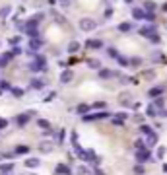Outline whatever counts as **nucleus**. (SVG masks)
Segmentation results:
<instances>
[{
	"label": "nucleus",
	"instance_id": "obj_22",
	"mask_svg": "<svg viewBox=\"0 0 167 175\" xmlns=\"http://www.w3.org/2000/svg\"><path fill=\"white\" fill-rule=\"evenodd\" d=\"M140 132H142L144 136H150V134H152V126H148V125H142V126H140Z\"/></svg>",
	"mask_w": 167,
	"mask_h": 175
},
{
	"label": "nucleus",
	"instance_id": "obj_24",
	"mask_svg": "<svg viewBox=\"0 0 167 175\" xmlns=\"http://www.w3.org/2000/svg\"><path fill=\"white\" fill-rule=\"evenodd\" d=\"M12 169H14L12 163H2V166H0V171H2V173H10Z\"/></svg>",
	"mask_w": 167,
	"mask_h": 175
},
{
	"label": "nucleus",
	"instance_id": "obj_48",
	"mask_svg": "<svg viewBox=\"0 0 167 175\" xmlns=\"http://www.w3.org/2000/svg\"><path fill=\"white\" fill-rule=\"evenodd\" d=\"M95 175H105V173H103L101 169H95Z\"/></svg>",
	"mask_w": 167,
	"mask_h": 175
},
{
	"label": "nucleus",
	"instance_id": "obj_7",
	"mask_svg": "<svg viewBox=\"0 0 167 175\" xmlns=\"http://www.w3.org/2000/svg\"><path fill=\"white\" fill-rule=\"evenodd\" d=\"M105 117H109L107 111H101V113H93V115H86L84 119L86 121H97V119H105Z\"/></svg>",
	"mask_w": 167,
	"mask_h": 175
},
{
	"label": "nucleus",
	"instance_id": "obj_5",
	"mask_svg": "<svg viewBox=\"0 0 167 175\" xmlns=\"http://www.w3.org/2000/svg\"><path fill=\"white\" fill-rule=\"evenodd\" d=\"M140 35H142V37H148V39H152V37L155 35V27H154V25L142 27V29H140Z\"/></svg>",
	"mask_w": 167,
	"mask_h": 175
},
{
	"label": "nucleus",
	"instance_id": "obj_42",
	"mask_svg": "<svg viewBox=\"0 0 167 175\" xmlns=\"http://www.w3.org/2000/svg\"><path fill=\"white\" fill-rule=\"evenodd\" d=\"M0 88H2V89H12V86H10L8 82H0Z\"/></svg>",
	"mask_w": 167,
	"mask_h": 175
},
{
	"label": "nucleus",
	"instance_id": "obj_38",
	"mask_svg": "<svg viewBox=\"0 0 167 175\" xmlns=\"http://www.w3.org/2000/svg\"><path fill=\"white\" fill-rule=\"evenodd\" d=\"M144 76L148 78V80H154V78H155V72H152V70H148V72H144Z\"/></svg>",
	"mask_w": 167,
	"mask_h": 175
},
{
	"label": "nucleus",
	"instance_id": "obj_21",
	"mask_svg": "<svg viewBox=\"0 0 167 175\" xmlns=\"http://www.w3.org/2000/svg\"><path fill=\"white\" fill-rule=\"evenodd\" d=\"M25 166L27 167H39V160L37 158H29V160H25Z\"/></svg>",
	"mask_w": 167,
	"mask_h": 175
},
{
	"label": "nucleus",
	"instance_id": "obj_3",
	"mask_svg": "<svg viewBox=\"0 0 167 175\" xmlns=\"http://www.w3.org/2000/svg\"><path fill=\"white\" fill-rule=\"evenodd\" d=\"M95 27H97L95 20H91V18H82L80 20V29L82 31H93Z\"/></svg>",
	"mask_w": 167,
	"mask_h": 175
},
{
	"label": "nucleus",
	"instance_id": "obj_19",
	"mask_svg": "<svg viewBox=\"0 0 167 175\" xmlns=\"http://www.w3.org/2000/svg\"><path fill=\"white\" fill-rule=\"evenodd\" d=\"M155 142H158V136L154 134H150V136H146V146H155Z\"/></svg>",
	"mask_w": 167,
	"mask_h": 175
},
{
	"label": "nucleus",
	"instance_id": "obj_12",
	"mask_svg": "<svg viewBox=\"0 0 167 175\" xmlns=\"http://www.w3.org/2000/svg\"><path fill=\"white\" fill-rule=\"evenodd\" d=\"M132 18L134 20H146V12L140 8H132Z\"/></svg>",
	"mask_w": 167,
	"mask_h": 175
},
{
	"label": "nucleus",
	"instance_id": "obj_39",
	"mask_svg": "<svg viewBox=\"0 0 167 175\" xmlns=\"http://www.w3.org/2000/svg\"><path fill=\"white\" fill-rule=\"evenodd\" d=\"M146 22H155V16L152 12H148V14H146Z\"/></svg>",
	"mask_w": 167,
	"mask_h": 175
},
{
	"label": "nucleus",
	"instance_id": "obj_36",
	"mask_svg": "<svg viewBox=\"0 0 167 175\" xmlns=\"http://www.w3.org/2000/svg\"><path fill=\"white\" fill-rule=\"evenodd\" d=\"M109 57H113V58H119V53H117V49H115V47H111V49H109Z\"/></svg>",
	"mask_w": 167,
	"mask_h": 175
},
{
	"label": "nucleus",
	"instance_id": "obj_6",
	"mask_svg": "<svg viewBox=\"0 0 167 175\" xmlns=\"http://www.w3.org/2000/svg\"><path fill=\"white\" fill-rule=\"evenodd\" d=\"M29 117H31L29 111H27V113H23V115H18V117H16V123H18V126H25V125H27V121H29Z\"/></svg>",
	"mask_w": 167,
	"mask_h": 175
},
{
	"label": "nucleus",
	"instance_id": "obj_31",
	"mask_svg": "<svg viewBox=\"0 0 167 175\" xmlns=\"http://www.w3.org/2000/svg\"><path fill=\"white\" fill-rule=\"evenodd\" d=\"M27 152H29L27 146H18V148H16V154H27Z\"/></svg>",
	"mask_w": 167,
	"mask_h": 175
},
{
	"label": "nucleus",
	"instance_id": "obj_27",
	"mask_svg": "<svg viewBox=\"0 0 167 175\" xmlns=\"http://www.w3.org/2000/svg\"><path fill=\"white\" fill-rule=\"evenodd\" d=\"M10 12H12V10H10V6H4V8H0V18H8V16H10Z\"/></svg>",
	"mask_w": 167,
	"mask_h": 175
},
{
	"label": "nucleus",
	"instance_id": "obj_11",
	"mask_svg": "<svg viewBox=\"0 0 167 175\" xmlns=\"http://www.w3.org/2000/svg\"><path fill=\"white\" fill-rule=\"evenodd\" d=\"M41 45H43V39H39V37H35V39L29 41V49H31V51H37Z\"/></svg>",
	"mask_w": 167,
	"mask_h": 175
},
{
	"label": "nucleus",
	"instance_id": "obj_1",
	"mask_svg": "<svg viewBox=\"0 0 167 175\" xmlns=\"http://www.w3.org/2000/svg\"><path fill=\"white\" fill-rule=\"evenodd\" d=\"M47 64V60H45V57H35V60H31V64H29V70L31 72H41V70H45V66Z\"/></svg>",
	"mask_w": 167,
	"mask_h": 175
},
{
	"label": "nucleus",
	"instance_id": "obj_20",
	"mask_svg": "<svg viewBox=\"0 0 167 175\" xmlns=\"http://www.w3.org/2000/svg\"><path fill=\"white\" fill-rule=\"evenodd\" d=\"M37 126H41L43 130H51V123H49V121H45V119H39L37 121Z\"/></svg>",
	"mask_w": 167,
	"mask_h": 175
},
{
	"label": "nucleus",
	"instance_id": "obj_32",
	"mask_svg": "<svg viewBox=\"0 0 167 175\" xmlns=\"http://www.w3.org/2000/svg\"><path fill=\"white\" fill-rule=\"evenodd\" d=\"M134 146H136V150H146L144 140H136V142H134Z\"/></svg>",
	"mask_w": 167,
	"mask_h": 175
},
{
	"label": "nucleus",
	"instance_id": "obj_26",
	"mask_svg": "<svg viewBox=\"0 0 167 175\" xmlns=\"http://www.w3.org/2000/svg\"><path fill=\"white\" fill-rule=\"evenodd\" d=\"M78 113H80V115H84V117H86V113H87V111H90V105H78Z\"/></svg>",
	"mask_w": 167,
	"mask_h": 175
},
{
	"label": "nucleus",
	"instance_id": "obj_43",
	"mask_svg": "<svg viewBox=\"0 0 167 175\" xmlns=\"http://www.w3.org/2000/svg\"><path fill=\"white\" fill-rule=\"evenodd\" d=\"M93 107H95V109H103V107H105V103H103V101H97V103H93Z\"/></svg>",
	"mask_w": 167,
	"mask_h": 175
},
{
	"label": "nucleus",
	"instance_id": "obj_16",
	"mask_svg": "<svg viewBox=\"0 0 167 175\" xmlns=\"http://www.w3.org/2000/svg\"><path fill=\"white\" fill-rule=\"evenodd\" d=\"M70 80H72V72H70V70H64V72L60 74V82H62V84H68Z\"/></svg>",
	"mask_w": 167,
	"mask_h": 175
},
{
	"label": "nucleus",
	"instance_id": "obj_29",
	"mask_svg": "<svg viewBox=\"0 0 167 175\" xmlns=\"http://www.w3.org/2000/svg\"><path fill=\"white\" fill-rule=\"evenodd\" d=\"M87 64H90L91 68H99V66H101V62H99L97 58H90V60H87Z\"/></svg>",
	"mask_w": 167,
	"mask_h": 175
},
{
	"label": "nucleus",
	"instance_id": "obj_49",
	"mask_svg": "<svg viewBox=\"0 0 167 175\" xmlns=\"http://www.w3.org/2000/svg\"><path fill=\"white\" fill-rule=\"evenodd\" d=\"M124 2H126V4H132V0H124Z\"/></svg>",
	"mask_w": 167,
	"mask_h": 175
},
{
	"label": "nucleus",
	"instance_id": "obj_37",
	"mask_svg": "<svg viewBox=\"0 0 167 175\" xmlns=\"http://www.w3.org/2000/svg\"><path fill=\"white\" fill-rule=\"evenodd\" d=\"M144 8L148 10V12H152V10L155 8V4H154V2H146V4H144Z\"/></svg>",
	"mask_w": 167,
	"mask_h": 175
},
{
	"label": "nucleus",
	"instance_id": "obj_47",
	"mask_svg": "<svg viewBox=\"0 0 167 175\" xmlns=\"http://www.w3.org/2000/svg\"><path fill=\"white\" fill-rule=\"evenodd\" d=\"M117 119H121V121H124V119H126V113H119V115H117Z\"/></svg>",
	"mask_w": 167,
	"mask_h": 175
},
{
	"label": "nucleus",
	"instance_id": "obj_17",
	"mask_svg": "<svg viewBox=\"0 0 167 175\" xmlns=\"http://www.w3.org/2000/svg\"><path fill=\"white\" fill-rule=\"evenodd\" d=\"M99 76L101 78H115V76H119V72H111V70H99Z\"/></svg>",
	"mask_w": 167,
	"mask_h": 175
},
{
	"label": "nucleus",
	"instance_id": "obj_10",
	"mask_svg": "<svg viewBox=\"0 0 167 175\" xmlns=\"http://www.w3.org/2000/svg\"><path fill=\"white\" fill-rule=\"evenodd\" d=\"M31 88H33V89H43L45 88V80H41V78H33V80H31Z\"/></svg>",
	"mask_w": 167,
	"mask_h": 175
},
{
	"label": "nucleus",
	"instance_id": "obj_40",
	"mask_svg": "<svg viewBox=\"0 0 167 175\" xmlns=\"http://www.w3.org/2000/svg\"><path fill=\"white\" fill-rule=\"evenodd\" d=\"M16 55H22V47H14L12 49V57H16Z\"/></svg>",
	"mask_w": 167,
	"mask_h": 175
},
{
	"label": "nucleus",
	"instance_id": "obj_13",
	"mask_svg": "<svg viewBox=\"0 0 167 175\" xmlns=\"http://www.w3.org/2000/svg\"><path fill=\"white\" fill-rule=\"evenodd\" d=\"M146 115H148V117H155V115H159V109L155 107V105H148V107H146Z\"/></svg>",
	"mask_w": 167,
	"mask_h": 175
},
{
	"label": "nucleus",
	"instance_id": "obj_23",
	"mask_svg": "<svg viewBox=\"0 0 167 175\" xmlns=\"http://www.w3.org/2000/svg\"><path fill=\"white\" fill-rule=\"evenodd\" d=\"M78 49H80V43H78V41H72L68 45V53H78Z\"/></svg>",
	"mask_w": 167,
	"mask_h": 175
},
{
	"label": "nucleus",
	"instance_id": "obj_33",
	"mask_svg": "<svg viewBox=\"0 0 167 175\" xmlns=\"http://www.w3.org/2000/svg\"><path fill=\"white\" fill-rule=\"evenodd\" d=\"M12 93L16 95V97H22V95H23V89H20V88H12Z\"/></svg>",
	"mask_w": 167,
	"mask_h": 175
},
{
	"label": "nucleus",
	"instance_id": "obj_9",
	"mask_svg": "<svg viewBox=\"0 0 167 175\" xmlns=\"http://www.w3.org/2000/svg\"><path fill=\"white\" fill-rule=\"evenodd\" d=\"M86 45L90 47V49H101V47H103V41H101V39H90Z\"/></svg>",
	"mask_w": 167,
	"mask_h": 175
},
{
	"label": "nucleus",
	"instance_id": "obj_25",
	"mask_svg": "<svg viewBox=\"0 0 167 175\" xmlns=\"http://www.w3.org/2000/svg\"><path fill=\"white\" fill-rule=\"evenodd\" d=\"M130 29H132V25H130L128 22H124V24L119 25V31H123V33H126V31H130Z\"/></svg>",
	"mask_w": 167,
	"mask_h": 175
},
{
	"label": "nucleus",
	"instance_id": "obj_50",
	"mask_svg": "<svg viewBox=\"0 0 167 175\" xmlns=\"http://www.w3.org/2000/svg\"><path fill=\"white\" fill-rule=\"evenodd\" d=\"M163 10H165V12H167V4H165V6H163Z\"/></svg>",
	"mask_w": 167,
	"mask_h": 175
},
{
	"label": "nucleus",
	"instance_id": "obj_14",
	"mask_svg": "<svg viewBox=\"0 0 167 175\" xmlns=\"http://www.w3.org/2000/svg\"><path fill=\"white\" fill-rule=\"evenodd\" d=\"M56 173L59 175H70V167L64 166V163H60V166H56Z\"/></svg>",
	"mask_w": 167,
	"mask_h": 175
},
{
	"label": "nucleus",
	"instance_id": "obj_30",
	"mask_svg": "<svg viewBox=\"0 0 167 175\" xmlns=\"http://www.w3.org/2000/svg\"><path fill=\"white\" fill-rule=\"evenodd\" d=\"M130 64H132V68H136L142 64V58H138V57H134V58H130Z\"/></svg>",
	"mask_w": 167,
	"mask_h": 175
},
{
	"label": "nucleus",
	"instance_id": "obj_45",
	"mask_svg": "<svg viewBox=\"0 0 167 175\" xmlns=\"http://www.w3.org/2000/svg\"><path fill=\"white\" fill-rule=\"evenodd\" d=\"M8 126V121L6 119H0V129H6Z\"/></svg>",
	"mask_w": 167,
	"mask_h": 175
},
{
	"label": "nucleus",
	"instance_id": "obj_8",
	"mask_svg": "<svg viewBox=\"0 0 167 175\" xmlns=\"http://www.w3.org/2000/svg\"><path fill=\"white\" fill-rule=\"evenodd\" d=\"M51 150H53V142L51 140H43L39 144V152H43V154H49Z\"/></svg>",
	"mask_w": 167,
	"mask_h": 175
},
{
	"label": "nucleus",
	"instance_id": "obj_28",
	"mask_svg": "<svg viewBox=\"0 0 167 175\" xmlns=\"http://www.w3.org/2000/svg\"><path fill=\"white\" fill-rule=\"evenodd\" d=\"M78 175H91V171L86 166H80V167H78Z\"/></svg>",
	"mask_w": 167,
	"mask_h": 175
},
{
	"label": "nucleus",
	"instance_id": "obj_4",
	"mask_svg": "<svg viewBox=\"0 0 167 175\" xmlns=\"http://www.w3.org/2000/svg\"><path fill=\"white\" fill-rule=\"evenodd\" d=\"M136 160H138L140 163H146V162L152 160V154H150L148 150H138V152H136Z\"/></svg>",
	"mask_w": 167,
	"mask_h": 175
},
{
	"label": "nucleus",
	"instance_id": "obj_34",
	"mask_svg": "<svg viewBox=\"0 0 167 175\" xmlns=\"http://www.w3.org/2000/svg\"><path fill=\"white\" fill-rule=\"evenodd\" d=\"M155 107L163 109V97H155Z\"/></svg>",
	"mask_w": 167,
	"mask_h": 175
},
{
	"label": "nucleus",
	"instance_id": "obj_46",
	"mask_svg": "<svg viewBox=\"0 0 167 175\" xmlns=\"http://www.w3.org/2000/svg\"><path fill=\"white\" fill-rule=\"evenodd\" d=\"M113 125H117V126H123V121H121V119H117V117H115V119H113Z\"/></svg>",
	"mask_w": 167,
	"mask_h": 175
},
{
	"label": "nucleus",
	"instance_id": "obj_18",
	"mask_svg": "<svg viewBox=\"0 0 167 175\" xmlns=\"http://www.w3.org/2000/svg\"><path fill=\"white\" fill-rule=\"evenodd\" d=\"M10 58H12V53H6V55H0V68H4V66H6Z\"/></svg>",
	"mask_w": 167,
	"mask_h": 175
},
{
	"label": "nucleus",
	"instance_id": "obj_35",
	"mask_svg": "<svg viewBox=\"0 0 167 175\" xmlns=\"http://www.w3.org/2000/svg\"><path fill=\"white\" fill-rule=\"evenodd\" d=\"M53 16H55V20H56L59 24H64V18H62V16H60L59 12H53Z\"/></svg>",
	"mask_w": 167,
	"mask_h": 175
},
{
	"label": "nucleus",
	"instance_id": "obj_2",
	"mask_svg": "<svg viewBox=\"0 0 167 175\" xmlns=\"http://www.w3.org/2000/svg\"><path fill=\"white\" fill-rule=\"evenodd\" d=\"M41 22H43V14L39 12V14H35L33 18H29L27 22H25V25H23V29H25V31H27V29H37V25H39Z\"/></svg>",
	"mask_w": 167,
	"mask_h": 175
},
{
	"label": "nucleus",
	"instance_id": "obj_41",
	"mask_svg": "<svg viewBox=\"0 0 167 175\" xmlns=\"http://www.w3.org/2000/svg\"><path fill=\"white\" fill-rule=\"evenodd\" d=\"M134 173H138V175H144V167H142V166H136V167H134Z\"/></svg>",
	"mask_w": 167,
	"mask_h": 175
},
{
	"label": "nucleus",
	"instance_id": "obj_44",
	"mask_svg": "<svg viewBox=\"0 0 167 175\" xmlns=\"http://www.w3.org/2000/svg\"><path fill=\"white\" fill-rule=\"evenodd\" d=\"M165 156V148H158V158H163Z\"/></svg>",
	"mask_w": 167,
	"mask_h": 175
},
{
	"label": "nucleus",
	"instance_id": "obj_15",
	"mask_svg": "<svg viewBox=\"0 0 167 175\" xmlns=\"http://www.w3.org/2000/svg\"><path fill=\"white\" fill-rule=\"evenodd\" d=\"M161 93H163V88H152L148 92V97H159Z\"/></svg>",
	"mask_w": 167,
	"mask_h": 175
}]
</instances>
